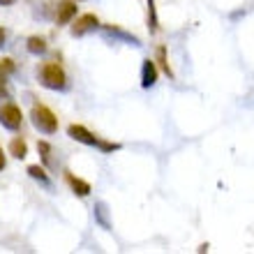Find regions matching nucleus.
<instances>
[{"mask_svg":"<svg viewBox=\"0 0 254 254\" xmlns=\"http://www.w3.org/2000/svg\"><path fill=\"white\" fill-rule=\"evenodd\" d=\"M67 134H69L74 141L83 143V146L100 148L102 153H114V150H121V143H109V141H102L100 136H95L93 132H88L83 125H69L67 127Z\"/></svg>","mask_w":254,"mask_h":254,"instance_id":"f257e3e1","label":"nucleus"},{"mask_svg":"<svg viewBox=\"0 0 254 254\" xmlns=\"http://www.w3.org/2000/svg\"><path fill=\"white\" fill-rule=\"evenodd\" d=\"M40 79H42V86H47L49 90H67V74H65V69H63L61 65H56V63L42 65Z\"/></svg>","mask_w":254,"mask_h":254,"instance_id":"f03ea898","label":"nucleus"},{"mask_svg":"<svg viewBox=\"0 0 254 254\" xmlns=\"http://www.w3.org/2000/svg\"><path fill=\"white\" fill-rule=\"evenodd\" d=\"M30 121H33L35 129H40V132H44V134H54L56 129H58V118H56V114L49 107H42V104L40 107H33Z\"/></svg>","mask_w":254,"mask_h":254,"instance_id":"7ed1b4c3","label":"nucleus"},{"mask_svg":"<svg viewBox=\"0 0 254 254\" xmlns=\"http://www.w3.org/2000/svg\"><path fill=\"white\" fill-rule=\"evenodd\" d=\"M21 121H23V116H21V109L16 104H5V107H0V125L5 127V129H19L21 127Z\"/></svg>","mask_w":254,"mask_h":254,"instance_id":"20e7f679","label":"nucleus"},{"mask_svg":"<svg viewBox=\"0 0 254 254\" xmlns=\"http://www.w3.org/2000/svg\"><path fill=\"white\" fill-rule=\"evenodd\" d=\"M97 28H100L97 16H95V14H83V16H79V19L74 21L72 35H74V37H83V35L93 33V30H97Z\"/></svg>","mask_w":254,"mask_h":254,"instance_id":"39448f33","label":"nucleus"},{"mask_svg":"<svg viewBox=\"0 0 254 254\" xmlns=\"http://www.w3.org/2000/svg\"><path fill=\"white\" fill-rule=\"evenodd\" d=\"M76 2L74 0H61L58 5H56V21L61 23V26H65V23H69V21L76 16Z\"/></svg>","mask_w":254,"mask_h":254,"instance_id":"423d86ee","label":"nucleus"},{"mask_svg":"<svg viewBox=\"0 0 254 254\" xmlns=\"http://www.w3.org/2000/svg\"><path fill=\"white\" fill-rule=\"evenodd\" d=\"M155 81H157V67H155V61L146 58L143 65H141V86L143 88H153Z\"/></svg>","mask_w":254,"mask_h":254,"instance_id":"0eeeda50","label":"nucleus"},{"mask_svg":"<svg viewBox=\"0 0 254 254\" xmlns=\"http://www.w3.org/2000/svg\"><path fill=\"white\" fill-rule=\"evenodd\" d=\"M102 33L107 35V37H114V40L127 42V44H132V47H141V42L136 40L134 35L125 33V30H121V28H116V26H104V28H102Z\"/></svg>","mask_w":254,"mask_h":254,"instance_id":"6e6552de","label":"nucleus"},{"mask_svg":"<svg viewBox=\"0 0 254 254\" xmlns=\"http://www.w3.org/2000/svg\"><path fill=\"white\" fill-rule=\"evenodd\" d=\"M93 210H95V222H97L102 229H111V220H109V206L107 203H104V201H97Z\"/></svg>","mask_w":254,"mask_h":254,"instance_id":"1a4fd4ad","label":"nucleus"},{"mask_svg":"<svg viewBox=\"0 0 254 254\" xmlns=\"http://www.w3.org/2000/svg\"><path fill=\"white\" fill-rule=\"evenodd\" d=\"M67 183H69V188H72V192L76 194V196H88V194H90V183L81 181L76 176L67 174Z\"/></svg>","mask_w":254,"mask_h":254,"instance_id":"9d476101","label":"nucleus"},{"mask_svg":"<svg viewBox=\"0 0 254 254\" xmlns=\"http://www.w3.org/2000/svg\"><path fill=\"white\" fill-rule=\"evenodd\" d=\"M26 49H28V51H30L33 56H44L49 47H47V40H44V37H37V35H33V37H28Z\"/></svg>","mask_w":254,"mask_h":254,"instance_id":"9b49d317","label":"nucleus"},{"mask_svg":"<svg viewBox=\"0 0 254 254\" xmlns=\"http://www.w3.org/2000/svg\"><path fill=\"white\" fill-rule=\"evenodd\" d=\"M9 153L16 157V160H23L28 155V146H26V141L21 139V136H16V139H12V143H9Z\"/></svg>","mask_w":254,"mask_h":254,"instance_id":"f8f14e48","label":"nucleus"},{"mask_svg":"<svg viewBox=\"0 0 254 254\" xmlns=\"http://www.w3.org/2000/svg\"><path fill=\"white\" fill-rule=\"evenodd\" d=\"M28 176L35 178V181L44 183V185H49V176H47V171H44L40 164H30V167H28Z\"/></svg>","mask_w":254,"mask_h":254,"instance_id":"ddd939ff","label":"nucleus"},{"mask_svg":"<svg viewBox=\"0 0 254 254\" xmlns=\"http://www.w3.org/2000/svg\"><path fill=\"white\" fill-rule=\"evenodd\" d=\"M157 12H155V0H148V28L150 33H157Z\"/></svg>","mask_w":254,"mask_h":254,"instance_id":"4468645a","label":"nucleus"},{"mask_svg":"<svg viewBox=\"0 0 254 254\" xmlns=\"http://www.w3.org/2000/svg\"><path fill=\"white\" fill-rule=\"evenodd\" d=\"M9 74H14V63L5 58V61H0V83H5L9 79Z\"/></svg>","mask_w":254,"mask_h":254,"instance_id":"2eb2a0df","label":"nucleus"},{"mask_svg":"<svg viewBox=\"0 0 254 254\" xmlns=\"http://www.w3.org/2000/svg\"><path fill=\"white\" fill-rule=\"evenodd\" d=\"M37 150L42 153V160L49 164V162H51V146H49L47 141H40V143H37Z\"/></svg>","mask_w":254,"mask_h":254,"instance_id":"dca6fc26","label":"nucleus"},{"mask_svg":"<svg viewBox=\"0 0 254 254\" xmlns=\"http://www.w3.org/2000/svg\"><path fill=\"white\" fill-rule=\"evenodd\" d=\"M157 58H160L162 67H164V72H167L169 76H171V67H169V61H167V49H164V47L157 49Z\"/></svg>","mask_w":254,"mask_h":254,"instance_id":"f3484780","label":"nucleus"},{"mask_svg":"<svg viewBox=\"0 0 254 254\" xmlns=\"http://www.w3.org/2000/svg\"><path fill=\"white\" fill-rule=\"evenodd\" d=\"M2 97H5V100H7V97H9V93H7V90H5V86L0 83V100H2Z\"/></svg>","mask_w":254,"mask_h":254,"instance_id":"a211bd4d","label":"nucleus"},{"mask_svg":"<svg viewBox=\"0 0 254 254\" xmlns=\"http://www.w3.org/2000/svg\"><path fill=\"white\" fill-rule=\"evenodd\" d=\"M5 169V153H2V148H0V171Z\"/></svg>","mask_w":254,"mask_h":254,"instance_id":"6ab92c4d","label":"nucleus"},{"mask_svg":"<svg viewBox=\"0 0 254 254\" xmlns=\"http://www.w3.org/2000/svg\"><path fill=\"white\" fill-rule=\"evenodd\" d=\"M5 47V30H2V28H0V49Z\"/></svg>","mask_w":254,"mask_h":254,"instance_id":"aec40b11","label":"nucleus"},{"mask_svg":"<svg viewBox=\"0 0 254 254\" xmlns=\"http://www.w3.org/2000/svg\"><path fill=\"white\" fill-rule=\"evenodd\" d=\"M14 0H0V5H12Z\"/></svg>","mask_w":254,"mask_h":254,"instance_id":"412c9836","label":"nucleus"}]
</instances>
